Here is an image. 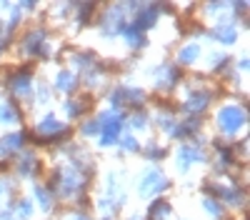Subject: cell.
I'll return each mask as SVG.
<instances>
[{"label": "cell", "mask_w": 250, "mask_h": 220, "mask_svg": "<svg viewBox=\"0 0 250 220\" xmlns=\"http://www.w3.org/2000/svg\"><path fill=\"white\" fill-rule=\"evenodd\" d=\"M233 115H235V118H240V113H238V110H233V108H230V110H223L220 123H223V128H225V130H235V128L240 125V120H233Z\"/></svg>", "instance_id": "cell-1"}]
</instances>
